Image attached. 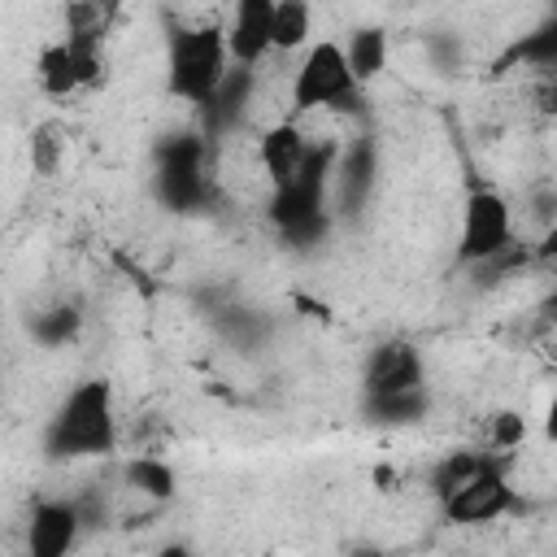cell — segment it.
<instances>
[{
	"mask_svg": "<svg viewBox=\"0 0 557 557\" xmlns=\"http://www.w3.org/2000/svg\"><path fill=\"white\" fill-rule=\"evenodd\" d=\"M44 457L48 461H96L113 457L122 444L117 426V400L109 379H83L74 383L52 418L44 422Z\"/></svg>",
	"mask_w": 557,
	"mask_h": 557,
	"instance_id": "obj_1",
	"label": "cell"
},
{
	"mask_svg": "<svg viewBox=\"0 0 557 557\" xmlns=\"http://www.w3.org/2000/svg\"><path fill=\"white\" fill-rule=\"evenodd\" d=\"M231 48L222 22H174L165 39V91L191 109H205L231 74Z\"/></svg>",
	"mask_w": 557,
	"mask_h": 557,
	"instance_id": "obj_2",
	"label": "cell"
},
{
	"mask_svg": "<svg viewBox=\"0 0 557 557\" xmlns=\"http://www.w3.org/2000/svg\"><path fill=\"white\" fill-rule=\"evenodd\" d=\"M152 196L174 213H200L218 196L213 144L200 131L161 135L152 148Z\"/></svg>",
	"mask_w": 557,
	"mask_h": 557,
	"instance_id": "obj_3",
	"label": "cell"
},
{
	"mask_svg": "<svg viewBox=\"0 0 557 557\" xmlns=\"http://www.w3.org/2000/svg\"><path fill=\"white\" fill-rule=\"evenodd\" d=\"M292 113H361L366 104V87L357 83V74L348 70V52L339 39H313L296 70H292Z\"/></svg>",
	"mask_w": 557,
	"mask_h": 557,
	"instance_id": "obj_4",
	"label": "cell"
},
{
	"mask_svg": "<svg viewBox=\"0 0 557 557\" xmlns=\"http://www.w3.org/2000/svg\"><path fill=\"white\" fill-rule=\"evenodd\" d=\"M518 248L513 235V205L496 187H470L461 200V231H457V265L479 270Z\"/></svg>",
	"mask_w": 557,
	"mask_h": 557,
	"instance_id": "obj_5",
	"label": "cell"
},
{
	"mask_svg": "<svg viewBox=\"0 0 557 557\" xmlns=\"http://www.w3.org/2000/svg\"><path fill=\"white\" fill-rule=\"evenodd\" d=\"M444 522H457V527H487V522H500L505 513L518 509V492L505 474V457H487L461 487H453L444 500H435Z\"/></svg>",
	"mask_w": 557,
	"mask_h": 557,
	"instance_id": "obj_6",
	"label": "cell"
},
{
	"mask_svg": "<svg viewBox=\"0 0 557 557\" xmlns=\"http://www.w3.org/2000/svg\"><path fill=\"white\" fill-rule=\"evenodd\" d=\"M100 74H104V44H96V39L57 35L35 57V83L44 96H57V100L100 83Z\"/></svg>",
	"mask_w": 557,
	"mask_h": 557,
	"instance_id": "obj_7",
	"label": "cell"
},
{
	"mask_svg": "<svg viewBox=\"0 0 557 557\" xmlns=\"http://www.w3.org/2000/svg\"><path fill=\"white\" fill-rule=\"evenodd\" d=\"M379 187V144L374 135H352L339 144V161H335V183H331V205L335 218L357 222L370 205Z\"/></svg>",
	"mask_w": 557,
	"mask_h": 557,
	"instance_id": "obj_8",
	"label": "cell"
},
{
	"mask_svg": "<svg viewBox=\"0 0 557 557\" xmlns=\"http://www.w3.org/2000/svg\"><path fill=\"white\" fill-rule=\"evenodd\" d=\"M426 387V361L409 339H383L361 361V396H392Z\"/></svg>",
	"mask_w": 557,
	"mask_h": 557,
	"instance_id": "obj_9",
	"label": "cell"
},
{
	"mask_svg": "<svg viewBox=\"0 0 557 557\" xmlns=\"http://www.w3.org/2000/svg\"><path fill=\"white\" fill-rule=\"evenodd\" d=\"M83 535L74 496H39L26 518V557H70Z\"/></svg>",
	"mask_w": 557,
	"mask_h": 557,
	"instance_id": "obj_10",
	"label": "cell"
},
{
	"mask_svg": "<svg viewBox=\"0 0 557 557\" xmlns=\"http://www.w3.org/2000/svg\"><path fill=\"white\" fill-rule=\"evenodd\" d=\"M252 104H257V70L235 65L226 74V83L213 91V100L205 109H196V131L209 144H222V139H231L244 126V117L252 113Z\"/></svg>",
	"mask_w": 557,
	"mask_h": 557,
	"instance_id": "obj_11",
	"label": "cell"
},
{
	"mask_svg": "<svg viewBox=\"0 0 557 557\" xmlns=\"http://www.w3.org/2000/svg\"><path fill=\"white\" fill-rule=\"evenodd\" d=\"M309 148H313V139L305 135V126L296 117H278V122H270L261 131V139H257V170L265 174L270 191L287 187L305 170Z\"/></svg>",
	"mask_w": 557,
	"mask_h": 557,
	"instance_id": "obj_12",
	"label": "cell"
},
{
	"mask_svg": "<svg viewBox=\"0 0 557 557\" xmlns=\"http://www.w3.org/2000/svg\"><path fill=\"white\" fill-rule=\"evenodd\" d=\"M222 26H226L231 65L257 70L274 52V0H239Z\"/></svg>",
	"mask_w": 557,
	"mask_h": 557,
	"instance_id": "obj_13",
	"label": "cell"
},
{
	"mask_svg": "<svg viewBox=\"0 0 557 557\" xmlns=\"http://www.w3.org/2000/svg\"><path fill=\"white\" fill-rule=\"evenodd\" d=\"M518 65L531 70V78L535 74H557V9L544 22H535L527 35H518L496 61V70H518Z\"/></svg>",
	"mask_w": 557,
	"mask_h": 557,
	"instance_id": "obj_14",
	"label": "cell"
},
{
	"mask_svg": "<svg viewBox=\"0 0 557 557\" xmlns=\"http://www.w3.org/2000/svg\"><path fill=\"white\" fill-rule=\"evenodd\" d=\"M431 413V387H413V392H392V396H361V418L374 426H418Z\"/></svg>",
	"mask_w": 557,
	"mask_h": 557,
	"instance_id": "obj_15",
	"label": "cell"
},
{
	"mask_svg": "<svg viewBox=\"0 0 557 557\" xmlns=\"http://www.w3.org/2000/svg\"><path fill=\"white\" fill-rule=\"evenodd\" d=\"M83 331V309L74 300H52L30 313V339L44 348H70Z\"/></svg>",
	"mask_w": 557,
	"mask_h": 557,
	"instance_id": "obj_16",
	"label": "cell"
},
{
	"mask_svg": "<svg viewBox=\"0 0 557 557\" xmlns=\"http://www.w3.org/2000/svg\"><path fill=\"white\" fill-rule=\"evenodd\" d=\"M122 483H126L131 492H139V496H148V500L165 505V500H174L178 474H174V466H170L165 457L144 453V457H131V461L122 466Z\"/></svg>",
	"mask_w": 557,
	"mask_h": 557,
	"instance_id": "obj_17",
	"label": "cell"
},
{
	"mask_svg": "<svg viewBox=\"0 0 557 557\" xmlns=\"http://www.w3.org/2000/svg\"><path fill=\"white\" fill-rule=\"evenodd\" d=\"M344 52H348V70L357 74V83L370 87V83L387 70V52H392V48H387V30H379V26H361V30L348 35Z\"/></svg>",
	"mask_w": 557,
	"mask_h": 557,
	"instance_id": "obj_18",
	"label": "cell"
},
{
	"mask_svg": "<svg viewBox=\"0 0 557 557\" xmlns=\"http://www.w3.org/2000/svg\"><path fill=\"white\" fill-rule=\"evenodd\" d=\"M313 44V9L305 0H274V52H305Z\"/></svg>",
	"mask_w": 557,
	"mask_h": 557,
	"instance_id": "obj_19",
	"label": "cell"
},
{
	"mask_svg": "<svg viewBox=\"0 0 557 557\" xmlns=\"http://www.w3.org/2000/svg\"><path fill=\"white\" fill-rule=\"evenodd\" d=\"M26 152H30V170L35 174H44V178H52L57 170H61V161H65V126L61 122H35L30 126V139H26Z\"/></svg>",
	"mask_w": 557,
	"mask_h": 557,
	"instance_id": "obj_20",
	"label": "cell"
},
{
	"mask_svg": "<svg viewBox=\"0 0 557 557\" xmlns=\"http://www.w3.org/2000/svg\"><path fill=\"white\" fill-rule=\"evenodd\" d=\"M522 440H527V418L518 409H496L483 422V444L479 448L496 453V457H509L513 448H522Z\"/></svg>",
	"mask_w": 557,
	"mask_h": 557,
	"instance_id": "obj_21",
	"label": "cell"
},
{
	"mask_svg": "<svg viewBox=\"0 0 557 557\" xmlns=\"http://www.w3.org/2000/svg\"><path fill=\"white\" fill-rule=\"evenodd\" d=\"M218 331L239 348H257L270 335V322L261 313H252V309H235L231 305V309H218Z\"/></svg>",
	"mask_w": 557,
	"mask_h": 557,
	"instance_id": "obj_22",
	"label": "cell"
},
{
	"mask_svg": "<svg viewBox=\"0 0 557 557\" xmlns=\"http://www.w3.org/2000/svg\"><path fill=\"white\" fill-rule=\"evenodd\" d=\"M531 331H535V339H557V287L535 300V309H531Z\"/></svg>",
	"mask_w": 557,
	"mask_h": 557,
	"instance_id": "obj_23",
	"label": "cell"
},
{
	"mask_svg": "<svg viewBox=\"0 0 557 557\" xmlns=\"http://www.w3.org/2000/svg\"><path fill=\"white\" fill-rule=\"evenodd\" d=\"M531 109L540 117H557V74H535L531 78Z\"/></svg>",
	"mask_w": 557,
	"mask_h": 557,
	"instance_id": "obj_24",
	"label": "cell"
},
{
	"mask_svg": "<svg viewBox=\"0 0 557 557\" xmlns=\"http://www.w3.org/2000/svg\"><path fill=\"white\" fill-rule=\"evenodd\" d=\"M426 48H431V57L440 65H461V39L457 35H431Z\"/></svg>",
	"mask_w": 557,
	"mask_h": 557,
	"instance_id": "obj_25",
	"label": "cell"
},
{
	"mask_svg": "<svg viewBox=\"0 0 557 557\" xmlns=\"http://www.w3.org/2000/svg\"><path fill=\"white\" fill-rule=\"evenodd\" d=\"M531 261L540 265H557V222L548 231H540V239L531 244Z\"/></svg>",
	"mask_w": 557,
	"mask_h": 557,
	"instance_id": "obj_26",
	"label": "cell"
},
{
	"mask_svg": "<svg viewBox=\"0 0 557 557\" xmlns=\"http://www.w3.org/2000/svg\"><path fill=\"white\" fill-rule=\"evenodd\" d=\"M540 431H544V440H548V444H557V392H553V396H548V405H544Z\"/></svg>",
	"mask_w": 557,
	"mask_h": 557,
	"instance_id": "obj_27",
	"label": "cell"
},
{
	"mask_svg": "<svg viewBox=\"0 0 557 557\" xmlns=\"http://www.w3.org/2000/svg\"><path fill=\"white\" fill-rule=\"evenodd\" d=\"M157 557H196V553H191L183 540H174V544H161V548H157Z\"/></svg>",
	"mask_w": 557,
	"mask_h": 557,
	"instance_id": "obj_28",
	"label": "cell"
}]
</instances>
